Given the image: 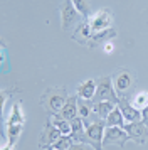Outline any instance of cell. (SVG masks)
I'll use <instances>...</instances> for the list:
<instances>
[{"label":"cell","mask_w":148,"mask_h":150,"mask_svg":"<svg viewBox=\"0 0 148 150\" xmlns=\"http://www.w3.org/2000/svg\"><path fill=\"white\" fill-rule=\"evenodd\" d=\"M22 128H24V123H7V138H8L7 143L15 145L22 133Z\"/></svg>","instance_id":"obj_18"},{"label":"cell","mask_w":148,"mask_h":150,"mask_svg":"<svg viewBox=\"0 0 148 150\" xmlns=\"http://www.w3.org/2000/svg\"><path fill=\"white\" fill-rule=\"evenodd\" d=\"M61 137H62V133H61L59 130L54 127L52 123L49 122L44 127V130H42V133H40V138H39V147L40 149H46L49 150L51 147H52L54 143L59 140Z\"/></svg>","instance_id":"obj_8"},{"label":"cell","mask_w":148,"mask_h":150,"mask_svg":"<svg viewBox=\"0 0 148 150\" xmlns=\"http://www.w3.org/2000/svg\"><path fill=\"white\" fill-rule=\"evenodd\" d=\"M56 128L59 130L62 135H71V122L66 120V118H62L61 115H52V120H51Z\"/></svg>","instance_id":"obj_19"},{"label":"cell","mask_w":148,"mask_h":150,"mask_svg":"<svg viewBox=\"0 0 148 150\" xmlns=\"http://www.w3.org/2000/svg\"><path fill=\"white\" fill-rule=\"evenodd\" d=\"M106 130V122L103 118L94 120L93 123H86V138L87 143L94 150H103V137Z\"/></svg>","instance_id":"obj_3"},{"label":"cell","mask_w":148,"mask_h":150,"mask_svg":"<svg viewBox=\"0 0 148 150\" xmlns=\"http://www.w3.org/2000/svg\"><path fill=\"white\" fill-rule=\"evenodd\" d=\"M113 84H114L116 93H118V95H120V98H121L125 93H128V91H130L131 84H133V76L130 74L128 71H120V73L113 78Z\"/></svg>","instance_id":"obj_10"},{"label":"cell","mask_w":148,"mask_h":150,"mask_svg":"<svg viewBox=\"0 0 148 150\" xmlns=\"http://www.w3.org/2000/svg\"><path fill=\"white\" fill-rule=\"evenodd\" d=\"M69 150H94L89 143H73Z\"/></svg>","instance_id":"obj_24"},{"label":"cell","mask_w":148,"mask_h":150,"mask_svg":"<svg viewBox=\"0 0 148 150\" xmlns=\"http://www.w3.org/2000/svg\"><path fill=\"white\" fill-rule=\"evenodd\" d=\"M24 115H22V111H20V106L19 103H13L12 106V111H10V116H8V120L7 123H24Z\"/></svg>","instance_id":"obj_22"},{"label":"cell","mask_w":148,"mask_h":150,"mask_svg":"<svg viewBox=\"0 0 148 150\" xmlns=\"http://www.w3.org/2000/svg\"><path fill=\"white\" fill-rule=\"evenodd\" d=\"M130 140L128 133L125 128L121 127H106L104 130V137H103V145H111V143H118L120 147H125V143Z\"/></svg>","instance_id":"obj_6"},{"label":"cell","mask_w":148,"mask_h":150,"mask_svg":"<svg viewBox=\"0 0 148 150\" xmlns=\"http://www.w3.org/2000/svg\"><path fill=\"white\" fill-rule=\"evenodd\" d=\"M131 105H133L136 110H143L148 106V93L147 91H140V93H136L133 98V101H131Z\"/></svg>","instance_id":"obj_20"},{"label":"cell","mask_w":148,"mask_h":150,"mask_svg":"<svg viewBox=\"0 0 148 150\" xmlns=\"http://www.w3.org/2000/svg\"><path fill=\"white\" fill-rule=\"evenodd\" d=\"M103 51H104L106 54H111V52L114 51V44H113V41L104 42V44H103Z\"/></svg>","instance_id":"obj_25"},{"label":"cell","mask_w":148,"mask_h":150,"mask_svg":"<svg viewBox=\"0 0 148 150\" xmlns=\"http://www.w3.org/2000/svg\"><path fill=\"white\" fill-rule=\"evenodd\" d=\"M96 95V81L94 79H86L78 84L76 88V96L81 100H93Z\"/></svg>","instance_id":"obj_12"},{"label":"cell","mask_w":148,"mask_h":150,"mask_svg":"<svg viewBox=\"0 0 148 150\" xmlns=\"http://www.w3.org/2000/svg\"><path fill=\"white\" fill-rule=\"evenodd\" d=\"M114 37H116V29H113V27L106 29V30H101V32H93L87 47H96V46H99V44H104V42H108V41H113Z\"/></svg>","instance_id":"obj_13"},{"label":"cell","mask_w":148,"mask_h":150,"mask_svg":"<svg viewBox=\"0 0 148 150\" xmlns=\"http://www.w3.org/2000/svg\"><path fill=\"white\" fill-rule=\"evenodd\" d=\"M73 143H74V140H73L71 135H62L49 150H69V147H71Z\"/></svg>","instance_id":"obj_21"},{"label":"cell","mask_w":148,"mask_h":150,"mask_svg":"<svg viewBox=\"0 0 148 150\" xmlns=\"http://www.w3.org/2000/svg\"><path fill=\"white\" fill-rule=\"evenodd\" d=\"M62 118H66V120H74L76 116H78V96H71V98H67L66 105L62 106L59 113Z\"/></svg>","instance_id":"obj_14"},{"label":"cell","mask_w":148,"mask_h":150,"mask_svg":"<svg viewBox=\"0 0 148 150\" xmlns=\"http://www.w3.org/2000/svg\"><path fill=\"white\" fill-rule=\"evenodd\" d=\"M91 35H93V30H91L89 22L82 21V22H79V24L76 25V29H74L73 39L74 41H78L79 44H82V46H87L89 41H91Z\"/></svg>","instance_id":"obj_11"},{"label":"cell","mask_w":148,"mask_h":150,"mask_svg":"<svg viewBox=\"0 0 148 150\" xmlns=\"http://www.w3.org/2000/svg\"><path fill=\"white\" fill-rule=\"evenodd\" d=\"M82 15L78 12V8L73 5L71 0H64L61 5V25L64 30H69Z\"/></svg>","instance_id":"obj_4"},{"label":"cell","mask_w":148,"mask_h":150,"mask_svg":"<svg viewBox=\"0 0 148 150\" xmlns=\"http://www.w3.org/2000/svg\"><path fill=\"white\" fill-rule=\"evenodd\" d=\"M116 108V105L113 101H98L93 105V115H96L98 118L106 120V116Z\"/></svg>","instance_id":"obj_15"},{"label":"cell","mask_w":148,"mask_h":150,"mask_svg":"<svg viewBox=\"0 0 148 150\" xmlns=\"http://www.w3.org/2000/svg\"><path fill=\"white\" fill-rule=\"evenodd\" d=\"M141 122H143V123L148 127V106L141 110Z\"/></svg>","instance_id":"obj_26"},{"label":"cell","mask_w":148,"mask_h":150,"mask_svg":"<svg viewBox=\"0 0 148 150\" xmlns=\"http://www.w3.org/2000/svg\"><path fill=\"white\" fill-rule=\"evenodd\" d=\"M118 108L121 110V113H123V116H125V122L126 123L141 122V111L135 108L126 98H120V101H118Z\"/></svg>","instance_id":"obj_9"},{"label":"cell","mask_w":148,"mask_h":150,"mask_svg":"<svg viewBox=\"0 0 148 150\" xmlns=\"http://www.w3.org/2000/svg\"><path fill=\"white\" fill-rule=\"evenodd\" d=\"M94 103L98 101H113L114 105H118L120 96L114 89L113 84V78L111 76H101L99 79L96 81V95L93 98Z\"/></svg>","instance_id":"obj_1"},{"label":"cell","mask_w":148,"mask_h":150,"mask_svg":"<svg viewBox=\"0 0 148 150\" xmlns=\"http://www.w3.org/2000/svg\"><path fill=\"white\" fill-rule=\"evenodd\" d=\"M106 127H125V116H123V113H121V110L118 108V105H116V108L109 113V115L106 116Z\"/></svg>","instance_id":"obj_17"},{"label":"cell","mask_w":148,"mask_h":150,"mask_svg":"<svg viewBox=\"0 0 148 150\" xmlns=\"http://www.w3.org/2000/svg\"><path fill=\"white\" fill-rule=\"evenodd\" d=\"M93 105H94L93 100H81V98H78V116H81L84 120V123L87 122L89 115H93Z\"/></svg>","instance_id":"obj_16"},{"label":"cell","mask_w":148,"mask_h":150,"mask_svg":"<svg viewBox=\"0 0 148 150\" xmlns=\"http://www.w3.org/2000/svg\"><path fill=\"white\" fill-rule=\"evenodd\" d=\"M13 149V145H10V143H8V145H2V150H12Z\"/></svg>","instance_id":"obj_27"},{"label":"cell","mask_w":148,"mask_h":150,"mask_svg":"<svg viewBox=\"0 0 148 150\" xmlns=\"http://www.w3.org/2000/svg\"><path fill=\"white\" fill-rule=\"evenodd\" d=\"M123 128H125V132L128 133L130 140H133V142L138 143V145H143V143L148 140V127L143 122L126 123Z\"/></svg>","instance_id":"obj_5"},{"label":"cell","mask_w":148,"mask_h":150,"mask_svg":"<svg viewBox=\"0 0 148 150\" xmlns=\"http://www.w3.org/2000/svg\"><path fill=\"white\" fill-rule=\"evenodd\" d=\"M87 22H89V25H91V30H93V32H101V30H106V29L111 27L113 19H111L109 10L101 8V10H98V12H96V14H94Z\"/></svg>","instance_id":"obj_7"},{"label":"cell","mask_w":148,"mask_h":150,"mask_svg":"<svg viewBox=\"0 0 148 150\" xmlns=\"http://www.w3.org/2000/svg\"><path fill=\"white\" fill-rule=\"evenodd\" d=\"M67 101V95L64 88H52L47 89L44 96H42V103L46 106L47 111H51L52 115H59L62 106L66 105Z\"/></svg>","instance_id":"obj_2"},{"label":"cell","mask_w":148,"mask_h":150,"mask_svg":"<svg viewBox=\"0 0 148 150\" xmlns=\"http://www.w3.org/2000/svg\"><path fill=\"white\" fill-rule=\"evenodd\" d=\"M71 2H73V5L78 8V12L84 19L89 17V0H71Z\"/></svg>","instance_id":"obj_23"}]
</instances>
